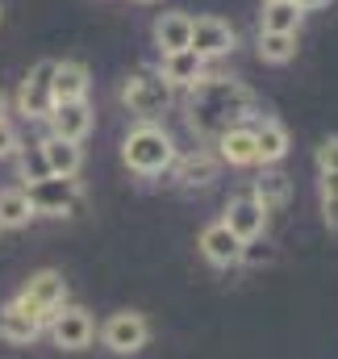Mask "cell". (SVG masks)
Listing matches in <instances>:
<instances>
[{
  "label": "cell",
  "mask_w": 338,
  "mask_h": 359,
  "mask_svg": "<svg viewBox=\"0 0 338 359\" xmlns=\"http://www.w3.org/2000/svg\"><path fill=\"white\" fill-rule=\"evenodd\" d=\"M50 76H55V59H42L29 67V76L17 88V113L25 121H46V113L55 109V92H50Z\"/></svg>",
  "instance_id": "cell-7"
},
{
  "label": "cell",
  "mask_w": 338,
  "mask_h": 359,
  "mask_svg": "<svg viewBox=\"0 0 338 359\" xmlns=\"http://www.w3.org/2000/svg\"><path fill=\"white\" fill-rule=\"evenodd\" d=\"M25 196H29L34 213H42V217H72L84 205V188H80L76 176L34 180V184H25Z\"/></svg>",
  "instance_id": "cell-5"
},
{
  "label": "cell",
  "mask_w": 338,
  "mask_h": 359,
  "mask_svg": "<svg viewBox=\"0 0 338 359\" xmlns=\"http://www.w3.org/2000/svg\"><path fill=\"white\" fill-rule=\"evenodd\" d=\"M38 334H42V322L25 318V313H21V309H13V305H4V309H0V339H4V343L25 347V343H34Z\"/></svg>",
  "instance_id": "cell-21"
},
{
  "label": "cell",
  "mask_w": 338,
  "mask_h": 359,
  "mask_svg": "<svg viewBox=\"0 0 338 359\" xmlns=\"http://www.w3.org/2000/svg\"><path fill=\"white\" fill-rule=\"evenodd\" d=\"M255 134V155H259V163L263 168H271V163H280L284 155H288V130H284V121H276V117H259L251 126Z\"/></svg>",
  "instance_id": "cell-14"
},
{
  "label": "cell",
  "mask_w": 338,
  "mask_h": 359,
  "mask_svg": "<svg viewBox=\"0 0 338 359\" xmlns=\"http://www.w3.org/2000/svg\"><path fill=\"white\" fill-rule=\"evenodd\" d=\"M29 217H38V213H34L25 188H0V230H21V226H29Z\"/></svg>",
  "instance_id": "cell-22"
},
{
  "label": "cell",
  "mask_w": 338,
  "mask_h": 359,
  "mask_svg": "<svg viewBox=\"0 0 338 359\" xmlns=\"http://www.w3.org/2000/svg\"><path fill=\"white\" fill-rule=\"evenodd\" d=\"M175 155H180V151H175L171 134L159 121H138V126L121 138V159H126V168L138 172V176H163V172H171Z\"/></svg>",
  "instance_id": "cell-2"
},
{
  "label": "cell",
  "mask_w": 338,
  "mask_h": 359,
  "mask_svg": "<svg viewBox=\"0 0 338 359\" xmlns=\"http://www.w3.org/2000/svg\"><path fill=\"white\" fill-rule=\"evenodd\" d=\"M209 63L196 55V50H175V55H163V63H159V76L168 80L171 88H192V84H201L209 72H205Z\"/></svg>",
  "instance_id": "cell-15"
},
{
  "label": "cell",
  "mask_w": 338,
  "mask_h": 359,
  "mask_svg": "<svg viewBox=\"0 0 338 359\" xmlns=\"http://www.w3.org/2000/svg\"><path fill=\"white\" fill-rule=\"evenodd\" d=\"M17 172H21V180L25 184H34V180H46L50 176V168H46V155H42V142H21L17 147Z\"/></svg>",
  "instance_id": "cell-25"
},
{
  "label": "cell",
  "mask_w": 338,
  "mask_h": 359,
  "mask_svg": "<svg viewBox=\"0 0 338 359\" xmlns=\"http://www.w3.org/2000/svg\"><path fill=\"white\" fill-rule=\"evenodd\" d=\"M234 46H238V34H234V25H230V21H222V17H213V13L192 17V38H188V50H196L205 63H213V59L230 55Z\"/></svg>",
  "instance_id": "cell-9"
},
{
  "label": "cell",
  "mask_w": 338,
  "mask_h": 359,
  "mask_svg": "<svg viewBox=\"0 0 338 359\" xmlns=\"http://www.w3.org/2000/svg\"><path fill=\"white\" fill-rule=\"evenodd\" d=\"M88 67L80 59H55V76H50V92L55 100H88Z\"/></svg>",
  "instance_id": "cell-18"
},
{
  "label": "cell",
  "mask_w": 338,
  "mask_h": 359,
  "mask_svg": "<svg viewBox=\"0 0 338 359\" xmlns=\"http://www.w3.org/2000/svg\"><path fill=\"white\" fill-rule=\"evenodd\" d=\"M151 34H155V46H159L163 55L188 50V38H192V17H188V13H180V8L159 13V17H155V25H151Z\"/></svg>",
  "instance_id": "cell-16"
},
{
  "label": "cell",
  "mask_w": 338,
  "mask_h": 359,
  "mask_svg": "<svg viewBox=\"0 0 338 359\" xmlns=\"http://www.w3.org/2000/svg\"><path fill=\"white\" fill-rule=\"evenodd\" d=\"M0 234H4V230H0Z\"/></svg>",
  "instance_id": "cell-34"
},
{
  "label": "cell",
  "mask_w": 338,
  "mask_h": 359,
  "mask_svg": "<svg viewBox=\"0 0 338 359\" xmlns=\"http://www.w3.org/2000/svg\"><path fill=\"white\" fill-rule=\"evenodd\" d=\"M46 126L55 138L84 142L92 130V109H88V100H55V109L46 113Z\"/></svg>",
  "instance_id": "cell-11"
},
{
  "label": "cell",
  "mask_w": 338,
  "mask_h": 359,
  "mask_svg": "<svg viewBox=\"0 0 338 359\" xmlns=\"http://www.w3.org/2000/svg\"><path fill=\"white\" fill-rule=\"evenodd\" d=\"M318 176H338V134L322 138L318 147Z\"/></svg>",
  "instance_id": "cell-27"
},
{
  "label": "cell",
  "mask_w": 338,
  "mask_h": 359,
  "mask_svg": "<svg viewBox=\"0 0 338 359\" xmlns=\"http://www.w3.org/2000/svg\"><path fill=\"white\" fill-rule=\"evenodd\" d=\"M38 142H42V155H46L50 176H80V168H84V147H80V142L55 138V134H46V138H38Z\"/></svg>",
  "instance_id": "cell-17"
},
{
  "label": "cell",
  "mask_w": 338,
  "mask_h": 359,
  "mask_svg": "<svg viewBox=\"0 0 338 359\" xmlns=\"http://www.w3.org/2000/svg\"><path fill=\"white\" fill-rule=\"evenodd\" d=\"M138 4H155V0H138Z\"/></svg>",
  "instance_id": "cell-32"
},
{
  "label": "cell",
  "mask_w": 338,
  "mask_h": 359,
  "mask_svg": "<svg viewBox=\"0 0 338 359\" xmlns=\"http://www.w3.org/2000/svg\"><path fill=\"white\" fill-rule=\"evenodd\" d=\"M251 196L271 213V209H280L288 196H292V184H288V176L284 172H263V176L255 180V188H251Z\"/></svg>",
  "instance_id": "cell-23"
},
{
  "label": "cell",
  "mask_w": 338,
  "mask_h": 359,
  "mask_svg": "<svg viewBox=\"0 0 338 359\" xmlns=\"http://www.w3.org/2000/svg\"><path fill=\"white\" fill-rule=\"evenodd\" d=\"M17 147H21V134H17L8 121H0V159H13Z\"/></svg>",
  "instance_id": "cell-28"
},
{
  "label": "cell",
  "mask_w": 338,
  "mask_h": 359,
  "mask_svg": "<svg viewBox=\"0 0 338 359\" xmlns=\"http://www.w3.org/2000/svg\"><path fill=\"white\" fill-rule=\"evenodd\" d=\"M292 4H297L301 13H318V8H326L330 0H292Z\"/></svg>",
  "instance_id": "cell-30"
},
{
  "label": "cell",
  "mask_w": 338,
  "mask_h": 359,
  "mask_svg": "<svg viewBox=\"0 0 338 359\" xmlns=\"http://www.w3.org/2000/svg\"><path fill=\"white\" fill-rule=\"evenodd\" d=\"M196 247H201V255H205L213 268H234V264H238V255H243V238H238V234H230V226H226V222L205 226V230H201V238H196Z\"/></svg>",
  "instance_id": "cell-13"
},
{
  "label": "cell",
  "mask_w": 338,
  "mask_h": 359,
  "mask_svg": "<svg viewBox=\"0 0 338 359\" xmlns=\"http://www.w3.org/2000/svg\"><path fill=\"white\" fill-rule=\"evenodd\" d=\"M322 217H326V230L338 234V196H322Z\"/></svg>",
  "instance_id": "cell-29"
},
{
  "label": "cell",
  "mask_w": 338,
  "mask_h": 359,
  "mask_svg": "<svg viewBox=\"0 0 338 359\" xmlns=\"http://www.w3.org/2000/svg\"><path fill=\"white\" fill-rule=\"evenodd\" d=\"M301 21H305V13H301L292 0H263L259 29H267V34H297Z\"/></svg>",
  "instance_id": "cell-20"
},
{
  "label": "cell",
  "mask_w": 338,
  "mask_h": 359,
  "mask_svg": "<svg viewBox=\"0 0 338 359\" xmlns=\"http://www.w3.org/2000/svg\"><path fill=\"white\" fill-rule=\"evenodd\" d=\"M184 117L201 142H217L222 134L247 126L255 117V92L243 80H230V76H205L201 84L188 88Z\"/></svg>",
  "instance_id": "cell-1"
},
{
  "label": "cell",
  "mask_w": 338,
  "mask_h": 359,
  "mask_svg": "<svg viewBox=\"0 0 338 359\" xmlns=\"http://www.w3.org/2000/svg\"><path fill=\"white\" fill-rule=\"evenodd\" d=\"M121 104L138 117V121H159L171 104V84L159 72H134L121 80Z\"/></svg>",
  "instance_id": "cell-4"
},
{
  "label": "cell",
  "mask_w": 338,
  "mask_h": 359,
  "mask_svg": "<svg viewBox=\"0 0 338 359\" xmlns=\"http://www.w3.org/2000/svg\"><path fill=\"white\" fill-rule=\"evenodd\" d=\"M238 264H251V268L276 264V247H271V243H263V238H251V243H243V255H238Z\"/></svg>",
  "instance_id": "cell-26"
},
{
  "label": "cell",
  "mask_w": 338,
  "mask_h": 359,
  "mask_svg": "<svg viewBox=\"0 0 338 359\" xmlns=\"http://www.w3.org/2000/svg\"><path fill=\"white\" fill-rule=\"evenodd\" d=\"M213 147H217V159H222V163H230V168H255V163H259L251 126H238V130L222 134Z\"/></svg>",
  "instance_id": "cell-19"
},
{
  "label": "cell",
  "mask_w": 338,
  "mask_h": 359,
  "mask_svg": "<svg viewBox=\"0 0 338 359\" xmlns=\"http://www.w3.org/2000/svg\"><path fill=\"white\" fill-rule=\"evenodd\" d=\"M4 113H8V100H4V92H0V121H8Z\"/></svg>",
  "instance_id": "cell-31"
},
{
  "label": "cell",
  "mask_w": 338,
  "mask_h": 359,
  "mask_svg": "<svg viewBox=\"0 0 338 359\" xmlns=\"http://www.w3.org/2000/svg\"><path fill=\"white\" fill-rule=\"evenodd\" d=\"M222 222L230 226V234H238L243 243H251V238H263V230H267V209L255 201L251 192H238L226 205V217Z\"/></svg>",
  "instance_id": "cell-12"
},
{
  "label": "cell",
  "mask_w": 338,
  "mask_h": 359,
  "mask_svg": "<svg viewBox=\"0 0 338 359\" xmlns=\"http://www.w3.org/2000/svg\"><path fill=\"white\" fill-rule=\"evenodd\" d=\"M259 59L263 63H292L297 59V34H267L259 29Z\"/></svg>",
  "instance_id": "cell-24"
},
{
  "label": "cell",
  "mask_w": 338,
  "mask_h": 359,
  "mask_svg": "<svg viewBox=\"0 0 338 359\" xmlns=\"http://www.w3.org/2000/svg\"><path fill=\"white\" fill-rule=\"evenodd\" d=\"M8 305H13V309H21L25 318H34V322H42V326H46V322L55 318V309H59V305H67V280H63V271H55V268L34 271Z\"/></svg>",
  "instance_id": "cell-3"
},
{
  "label": "cell",
  "mask_w": 338,
  "mask_h": 359,
  "mask_svg": "<svg viewBox=\"0 0 338 359\" xmlns=\"http://www.w3.org/2000/svg\"><path fill=\"white\" fill-rule=\"evenodd\" d=\"M46 330H50V343L55 347L84 351L88 343H92V334H96V322H92V313H88L84 305H59L55 318L46 322Z\"/></svg>",
  "instance_id": "cell-8"
},
{
  "label": "cell",
  "mask_w": 338,
  "mask_h": 359,
  "mask_svg": "<svg viewBox=\"0 0 338 359\" xmlns=\"http://www.w3.org/2000/svg\"><path fill=\"white\" fill-rule=\"evenodd\" d=\"M217 168H222L217 151L196 147V151H188V155H175L171 176H175V184H180V188H209V184L217 180Z\"/></svg>",
  "instance_id": "cell-10"
},
{
  "label": "cell",
  "mask_w": 338,
  "mask_h": 359,
  "mask_svg": "<svg viewBox=\"0 0 338 359\" xmlns=\"http://www.w3.org/2000/svg\"><path fill=\"white\" fill-rule=\"evenodd\" d=\"M0 17H4V8H0Z\"/></svg>",
  "instance_id": "cell-33"
},
{
  "label": "cell",
  "mask_w": 338,
  "mask_h": 359,
  "mask_svg": "<svg viewBox=\"0 0 338 359\" xmlns=\"http://www.w3.org/2000/svg\"><path fill=\"white\" fill-rule=\"evenodd\" d=\"M100 343L113 351V355H138L147 343H151V322L134 309H121L113 313L104 326H100Z\"/></svg>",
  "instance_id": "cell-6"
}]
</instances>
